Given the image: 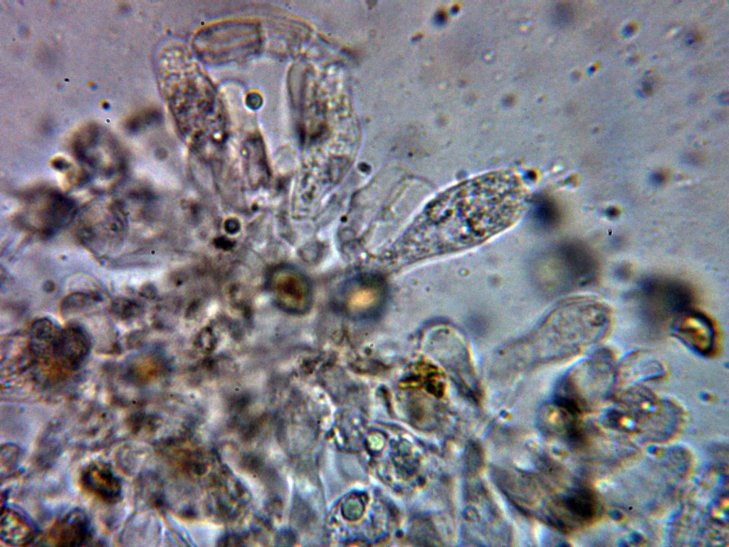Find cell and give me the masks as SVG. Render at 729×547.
<instances>
[{
	"instance_id": "6da1fadb",
	"label": "cell",
	"mask_w": 729,
	"mask_h": 547,
	"mask_svg": "<svg viewBox=\"0 0 729 547\" xmlns=\"http://www.w3.org/2000/svg\"><path fill=\"white\" fill-rule=\"evenodd\" d=\"M527 199L523 180L510 171L473 177L433 199L397 245L432 254L473 247L513 224Z\"/></svg>"
},
{
	"instance_id": "7a4b0ae2",
	"label": "cell",
	"mask_w": 729,
	"mask_h": 547,
	"mask_svg": "<svg viewBox=\"0 0 729 547\" xmlns=\"http://www.w3.org/2000/svg\"><path fill=\"white\" fill-rule=\"evenodd\" d=\"M387 300L384 281L374 274H364L347 280L333 296L336 308L355 320H369L379 316Z\"/></svg>"
},
{
	"instance_id": "3957f363",
	"label": "cell",
	"mask_w": 729,
	"mask_h": 547,
	"mask_svg": "<svg viewBox=\"0 0 729 547\" xmlns=\"http://www.w3.org/2000/svg\"><path fill=\"white\" fill-rule=\"evenodd\" d=\"M673 335L694 351L710 353L715 344V331L711 321L696 311L678 315L672 325Z\"/></svg>"
},
{
	"instance_id": "277c9868",
	"label": "cell",
	"mask_w": 729,
	"mask_h": 547,
	"mask_svg": "<svg viewBox=\"0 0 729 547\" xmlns=\"http://www.w3.org/2000/svg\"><path fill=\"white\" fill-rule=\"evenodd\" d=\"M91 534V524L87 515L80 509H74L51 526L44 535L43 542L54 546H79L85 545Z\"/></svg>"
},
{
	"instance_id": "5b68a950",
	"label": "cell",
	"mask_w": 729,
	"mask_h": 547,
	"mask_svg": "<svg viewBox=\"0 0 729 547\" xmlns=\"http://www.w3.org/2000/svg\"><path fill=\"white\" fill-rule=\"evenodd\" d=\"M82 487L97 499L106 504L117 501L121 496L122 485L111 467L100 461L87 465L81 472Z\"/></svg>"
},
{
	"instance_id": "8992f818",
	"label": "cell",
	"mask_w": 729,
	"mask_h": 547,
	"mask_svg": "<svg viewBox=\"0 0 729 547\" xmlns=\"http://www.w3.org/2000/svg\"><path fill=\"white\" fill-rule=\"evenodd\" d=\"M313 299V290L308 278L295 271L286 272L277 294L280 307L290 313L303 314L311 308Z\"/></svg>"
},
{
	"instance_id": "52a82bcc",
	"label": "cell",
	"mask_w": 729,
	"mask_h": 547,
	"mask_svg": "<svg viewBox=\"0 0 729 547\" xmlns=\"http://www.w3.org/2000/svg\"><path fill=\"white\" fill-rule=\"evenodd\" d=\"M0 523L1 541L8 546H26L34 539L32 525L14 509L1 508Z\"/></svg>"
},
{
	"instance_id": "ba28073f",
	"label": "cell",
	"mask_w": 729,
	"mask_h": 547,
	"mask_svg": "<svg viewBox=\"0 0 729 547\" xmlns=\"http://www.w3.org/2000/svg\"><path fill=\"white\" fill-rule=\"evenodd\" d=\"M560 508L572 519L587 521L594 519L598 513V501L589 491L575 489L560 501Z\"/></svg>"
},
{
	"instance_id": "9c48e42d",
	"label": "cell",
	"mask_w": 729,
	"mask_h": 547,
	"mask_svg": "<svg viewBox=\"0 0 729 547\" xmlns=\"http://www.w3.org/2000/svg\"><path fill=\"white\" fill-rule=\"evenodd\" d=\"M55 343V348L72 365L78 363L87 352V340L79 330H69Z\"/></svg>"
},
{
	"instance_id": "30bf717a",
	"label": "cell",
	"mask_w": 729,
	"mask_h": 547,
	"mask_svg": "<svg viewBox=\"0 0 729 547\" xmlns=\"http://www.w3.org/2000/svg\"><path fill=\"white\" fill-rule=\"evenodd\" d=\"M21 449L13 444H4L1 447V475L6 476L14 471L21 457Z\"/></svg>"
},
{
	"instance_id": "8fae6325",
	"label": "cell",
	"mask_w": 729,
	"mask_h": 547,
	"mask_svg": "<svg viewBox=\"0 0 729 547\" xmlns=\"http://www.w3.org/2000/svg\"><path fill=\"white\" fill-rule=\"evenodd\" d=\"M87 296L79 294L78 296L73 295L68 296V298L64 301V307L66 308H78L79 306L85 305L87 302Z\"/></svg>"
},
{
	"instance_id": "7c38bea8",
	"label": "cell",
	"mask_w": 729,
	"mask_h": 547,
	"mask_svg": "<svg viewBox=\"0 0 729 547\" xmlns=\"http://www.w3.org/2000/svg\"><path fill=\"white\" fill-rule=\"evenodd\" d=\"M131 308H132V306L130 303L128 302H123L122 303H120V304L117 303L115 309L117 310V313L120 314V316H130L132 311Z\"/></svg>"
}]
</instances>
